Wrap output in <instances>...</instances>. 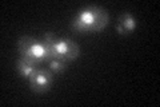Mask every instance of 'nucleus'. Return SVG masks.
Wrapping results in <instances>:
<instances>
[{"label":"nucleus","mask_w":160,"mask_h":107,"mask_svg":"<svg viewBox=\"0 0 160 107\" xmlns=\"http://www.w3.org/2000/svg\"><path fill=\"white\" fill-rule=\"evenodd\" d=\"M109 22V15L106 8L98 6H88L82 8L72 19L71 28L78 34L98 32L106 28Z\"/></svg>","instance_id":"1"},{"label":"nucleus","mask_w":160,"mask_h":107,"mask_svg":"<svg viewBox=\"0 0 160 107\" xmlns=\"http://www.w3.org/2000/svg\"><path fill=\"white\" fill-rule=\"evenodd\" d=\"M28 82H29V87L35 93L38 94L46 93V91L51 88V86L53 83V72L49 68L39 67L32 74L31 78L28 79Z\"/></svg>","instance_id":"4"},{"label":"nucleus","mask_w":160,"mask_h":107,"mask_svg":"<svg viewBox=\"0 0 160 107\" xmlns=\"http://www.w3.org/2000/svg\"><path fill=\"white\" fill-rule=\"evenodd\" d=\"M43 42L46 44L47 59H59L63 62H72L80 55L79 45L73 40L68 38L58 39L52 32H46L43 38ZM47 60V62H48Z\"/></svg>","instance_id":"2"},{"label":"nucleus","mask_w":160,"mask_h":107,"mask_svg":"<svg viewBox=\"0 0 160 107\" xmlns=\"http://www.w3.org/2000/svg\"><path fill=\"white\" fill-rule=\"evenodd\" d=\"M48 68L53 74H62L66 70V62L59 60V59H51V60H48Z\"/></svg>","instance_id":"7"},{"label":"nucleus","mask_w":160,"mask_h":107,"mask_svg":"<svg viewBox=\"0 0 160 107\" xmlns=\"http://www.w3.org/2000/svg\"><path fill=\"white\" fill-rule=\"evenodd\" d=\"M136 28V19L131 12H123L116 23V31L120 35H127Z\"/></svg>","instance_id":"5"},{"label":"nucleus","mask_w":160,"mask_h":107,"mask_svg":"<svg viewBox=\"0 0 160 107\" xmlns=\"http://www.w3.org/2000/svg\"><path fill=\"white\" fill-rule=\"evenodd\" d=\"M18 51L20 54V58L33 66H39L48 60L44 42L31 36H22L19 39Z\"/></svg>","instance_id":"3"},{"label":"nucleus","mask_w":160,"mask_h":107,"mask_svg":"<svg viewBox=\"0 0 160 107\" xmlns=\"http://www.w3.org/2000/svg\"><path fill=\"white\" fill-rule=\"evenodd\" d=\"M15 66H16V70L19 71V74L23 76V78H27L29 79L32 76V74L39 68V66H33V64H29L27 63L26 60H23L22 58H19L16 60V63H15Z\"/></svg>","instance_id":"6"}]
</instances>
